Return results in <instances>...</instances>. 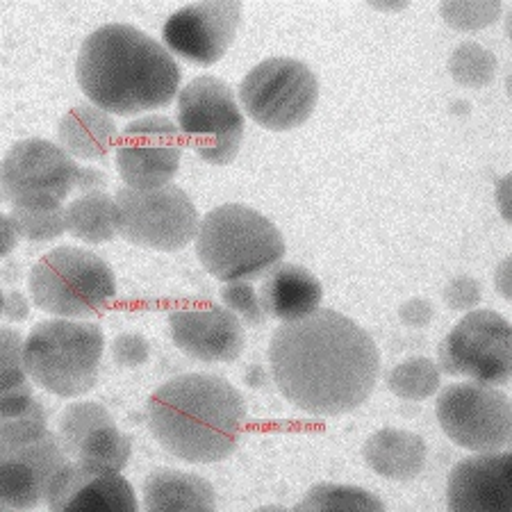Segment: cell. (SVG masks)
Returning a JSON list of instances; mask_svg holds the SVG:
<instances>
[{"mask_svg": "<svg viewBox=\"0 0 512 512\" xmlns=\"http://www.w3.org/2000/svg\"><path fill=\"white\" fill-rule=\"evenodd\" d=\"M221 299L228 312H233L237 319H242L249 326H260L264 319L260 296L251 283H226L221 289Z\"/></svg>", "mask_w": 512, "mask_h": 512, "instance_id": "30", "label": "cell"}, {"mask_svg": "<svg viewBox=\"0 0 512 512\" xmlns=\"http://www.w3.org/2000/svg\"><path fill=\"white\" fill-rule=\"evenodd\" d=\"M494 69H497L494 55L472 41L460 44L451 55V73L462 85H487L494 78Z\"/></svg>", "mask_w": 512, "mask_h": 512, "instance_id": "28", "label": "cell"}, {"mask_svg": "<svg viewBox=\"0 0 512 512\" xmlns=\"http://www.w3.org/2000/svg\"><path fill=\"white\" fill-rule=\"evenodd\" d=\"M30 296L57 319H87L117 296L110 264L78 246H57L30 271Z\"/></svg>", "mask_w": 512, "mask_h": 512, "instance_id": "6", "label": "cell"}, {"mask_svg": "<svg viewBox=\"0 0 512 512\" xmlns=\"http://www.w3.org/2000/svg\"><path fill=\"white\" fill-rule=\"evenodd\" d=\"M437 419L453 442L474 453H499L510 444V396L481 383H456L437 396Z\"/></svg>", "mask_w": 512, "mask_h": 512, "instance_id": "12", "label": "cell"}, {"mask_svg": "<svg viewBox=\"0 0 512 512\" xmlns=\"http://www.w3.org/2000/svg\"><path fill=\"white\" fill-rule=\"evenodd\" d=\"M433 305L426 299H410L399 308V319L408 328H424L433 321Z\"/></svg>", "mask_w": 512, "mask_h": 512, "instance_id": "35", "label": "cell"}, {"mask_svg": "<svg viewBox=\"0 0 512 512\" xmlns=\"http://www.w3.org/2000/svg\"><path fill=\"white\" fill-rule=\"evenodd\" d=\"M105 351L98 324L78 319H48L30 330L23 342V365L41 390L62 399L94 390Z\"/></svg>", "mask_w": 512, "mask_h": 512, "instance_id": "5", "label": "cell"}, {"mask_svg": "<svg viewBox=\"0 0 512 512\" xmlns=\"http://www.w3.org/2000/svg\"><path fill=\"white\" fill-rule=\"evenodd\" d=\"M437 367L472 383L506 385L512 378V328L494 310H472L440 346Z\"/></svg>", "mask_w": 512, "mask_h": 512, "instance_id": "11", "label": "cell"}, {"mask_svg": "<svg viewBox=\"0 0 512 512\" xmlns=\"http://www.w3.org/2000/svg\"><path fill=\"white\" fill-rule=\"evenodd\" d=\"M242 19L239 3H196L173 12L162 28L169 51L187 62L210 66L219 62L233 44Z\"/></svg>", "mask_w": 512, "mask_h": 512, "instance_id": "16", "label": "cell"}, {"mask_svg": "<svg viewBox=\"0 0 512 512\" xmlns=\"http://www.w3.org/2000/svg\"><path fill=\"white\" fill-rule=\"evenodd\" d=\"M16 242H19V235H16V230L12 226V219L0 212V258L10 255Z\"/></svg>", "mask_w": 512, "mask_h": 512, "instance_id": "37", "label": "cell"}, {"mask_svg": "<svg viewBox=\"0 0 512 512\" xmlns=\"http://www.w3.org/2000/svg\"><path fill=\"white\" fill-rule=\"evenodd\" d=\"M255 512H289L287 508L283 506H264V508H258Z\"/></svg>", "mask_w": 512, "mask_h": 512, "instance_id": "38", "label": "cell"}, {"mask_svg": "<svg viewBox=\"0 0 512 512\" xmlns=\"http://www.w3.org/2000/svg\"><path fill=\"white\" fill-rule=\"evenodd\" d=\"M10 219L16 235L28 239V242H51L66 230L62 203L53 201V198L14 201Z\"/></svg>", "mask_w": 512, "mask_h": 512, "instance_id": "25", "label": "cell"}, {"mask_svg": "<svg viewBox=\"0 0 512 512\" xmlns=\"http://www.w3.org/2000/svg\"><path fill=\"white\" fill-rule=\"evenodd\" d=\"M444 16H447L451 26L458 28H483L487 23H492L497 19L501 7L497 3L487 5V3H460V5H447L444 7Z\"/></svg>", "mask_w": 512, "mask_h": 512, "instance_id": "31", "label": "cell"}, {"mask_svg": "<svg viewBox=\"0 0 512 512\" xmlns=\"http://www.w3.org/2000/svg\"><path fill=\"white\" fill-rule=\"evenodd\" d=\"M387 387L406 401H424L440 387V367L428 358H408L387 374Z\"/></svg>", "mask_w": 512, "mask_h": 512, "instance_id": "27", "label": "cell"}, {"mask_svg": "<svg viewBox=\"0 0 512 512\" xmlns=\"http://www.w3.org/2000/svg\"><path fill=\"white\" fill-rule=\"evenodd\" d=\"M66 462L51 431L30 444L0 442V503L10 512L35 510Z\"/></svg>", "mask_w": 512, "mask_h": 512, "instance_id": "15", "label": "cell"}, {"mask_svg": "<svg viewBox=\"0 0 512 512\" xmlns=\"http://www.w3.org/2000/svg\"><path fill=\"white\" fill-rule=\"evenodd\" d=\"M444 301H447L449 308L458 312H472L481 301V285L469 276L453 278L444 289Z\"/></svg>", "mask_w": 512, "mask_h": 512, "instance_id": "34", "label": "cell"}, {"mask_svg": "<svg viewBox=\"0 0 512 512\" xmlns=\"http://www.w3.org/2000/svg\"><path fill=\"white\" fill-rule=\"evenodd\" d=\"M119 235L155 251H180L198 230V212L178 185L160 189L121 187L117 196Z\"/></svg>", "mask_w": 512, "mask_h": 512, "instance_id": "10", "label": "cell"}, {"mask_svg": "<svg viewBox=\"0 0 512 512\" xmlns=\"http://www.w3.org/2000/svg\"><path fill=\"white\" fill-rule=\"evenodd\" d=\"M185 139L176 123L160 114L128 123L117 135V167L130 189L171 185L183 158Z\"/></svg>", "mask_w": 512, "mask_h": 512, "instance_id": "13", "label": "cell"}, {"mask_svg": "<svg viewBox=\"0 0 512 512\" xmlns=\"http://www.w3.org/2000/svg\"><path fill=\"white\" fill-rule=\"evenodd\" d=\"M512 456L478 453L460 460L449 474V512H512Z\"/></svg>", "mask_w": 512, "mask_h": 512, "instance_id": "19", "label": "cell"}, {"mask_svg": "<svg viewBox=\"0 0 512 512\" xmlns=\"http://www.w3.org/2000/svg\"><path fill=\"white\" fill-rule=\"evenodd\" d=\"M66 230L87 244H105L119 235L117 203L103 189H89L64 210Z\"/></svg>", "mask_w": 512, "mask_h": 512, "instance_id": "24", "label": "cell"}, {"mask_svg": "<svg viewBox=\"0 0 512 512\" xmlns=\"http://www.w3.org/2000/svg\"><path fill=\"white\" fill-rule=\"evenodd\" d=\"M0 512H10V510H7V508L3 506V503H0Z\"/></svg>", "mask_w": 512, "mask_h": 512, "instance_id": "40", "label": "cell"}, {"mask_svg": "<svg viewBox=\"0 0 512 512\" xmlns=\"http://www.w3.org/2000/svg\"><path fill=\"white\" fill-rule=\"evenodd\" d=\"M162 449L194 465L226 460L242 437L246 403L217 374H183L160 385L146 408Z\"/></svg>", "mask_w": 512, "mask_h": 512, "instance_id": "3", "label": "cell"}, {"mask_svg": "<svg viewBox=\"0 0 512 512\" xmlns=\"http://www.w3.org/2000/svg\"><path fill=\"white\" fill-rule=\"evenodd\" d=\"M169 326L178 349L201 362H233L244 351L242 324L221 305L203 303L173 310Z\"/></svg>", "mask_w": 512, "mask_h": 512, "instance_id": "18", "label": "cell"}, {"mask_svg": "<svg viewBox=\"0 0 512 512\" xmlns=\"http://www.w3.org/2000/svg\"><path fill=\"white\" fill-rule=\"evenodd\" d=\"M76 76L94 107L119 117L169 105L180 87V66L167 48L128 23H107L85 39Z\"/></svg>", "mask_w": 512, "mask_h": 512, "instance_id": "2", "label": "cell"}, {"mask_svg": "<svg viewBox=\"0 0 512 512\" xmlns=\"http://www.w3.org/2000/svg\"><path fill=\"white\" fill-rule=\"evenodd\" d=\"M57 442L69 462L121 472L130 462L132 442L112 412L96 401L66 406L57 424Z\"/></svg>", "mask_w": 512, "mask_h": 512, "instance_id": "14", "label": "cell"}, {"mask_svg": "<svg viewBox=\"0 0 512 512\" xmlns=\"http://www.w3.org/2000/svg\"><path fill=\"white\" fill-rule=\"evenodd\" d=\"M3 305H5V292L0 289V317H3Z\"/></svg>", "mask_w": 512, "mask_h": 512, "instance_id": "39", "label": "cell"}, {"mask_svg": "<svg viewBox=\"0 0 512 512\" xmlns=\"http://www.w3.org/2000/svg\"><path fill=\"white\" fill-rule=\"evenodd\" d=\"M367 465L390 481H412L426 465V442L403 428H381L362 447Z\"/></svg>", "mask_w": 512, "mask_h": 512, "instance_id": "22", "label": "cell"}, {"mask_svg": "<svg viewBox=\"0 0 512 512\" xmlns=\"http://www.w3.org/2000/svg\"><path fill=\"white\" fill-rule=\"evenodd\" d=\"M194 239L198 260L224 283L264 278L287 251L274 221L242 203L219 205L205 214Z\"/></svg>", "mask_w": 512, "mask_h": 512, "instance_id": "4", "label": "cell"}, {"mask_svg": "<svg viewBox=\"0 0 512 512\" xmlns=\"http://www.w3.org/2000/svg\"><path fill=\"white\" fill-rule=\"evenodd\" d=\"M269 362L278 390L310 415L360 408L381 371L371 335L337 310H317L280 326L271 337Z\"/></svg>", "mask_w": 512, "mask_h": 512, "instance_id": "1", "label": "cell"}, {"mask_svg": "<svg viewBox=\"0 0 512 512\" xmlns=\"http://www.w3.org/2000/svg\"><path fill=\"white\" fill-rule=\"evenodd\" d=\"M98 171L82 169L71 155L48 139H23L0 162V198L7 203L26 198L64 201L73 189H103Z\"/></svg>", "mask_w": 512, "mask_h": 512, "instance_id": "9", "label": "cell"}, {"mask_svg": "<svg viewBox=\"0 0 512 512\" xmlns=\"http://www.w3.org/2000/svg\"><path fill=\"white\" fill-rule=\"evenodd\" d=\"M41 406V401L35 396L32 385H23L19 390L0 392V424H7V421L21 419L35 412Z\"/></svg>", "mask_w": 512, "mask_h": 512, "instance_id": "33", "label": "cell"}, {"mask_svg": "<svg viewBox=\"0 0 512 512\" xmlns=\"http://www.w3.org/2000/svg\"><path fill=\"white\" fill-rule=\"evenodd\" d=\"M23 337L12 326H0V392L19 390L28 385V371L23 365Z\"/></svg>", "mask_w": 512, "mask_h": 512, "instance_id": "29", "label": "cell"}, {"mask_svg": "<svg viewBox=\"0 0 512 512\" xmlns=\"http://www.w3.org/2000/svg\"><path fill=\"white\" fill-rule=\"evenodd\" d=\"M319 98V80L305 62L269 57L246 73L239 101L253 121L269 130H292L312 117Z\"/></svg>", "mask_w": 512, "mask_h": 512, "instance_id": "7", "label": "cell"}, {"mask_svg": "<svg viewBox=\"0 0 512 512\" xmlns=\"http://www.w3.org/2000/svg\"><path fill=\"white\" fill-rule=\"evenodd\" d=\"M51 512H139L137 494L121 472L66 462L46 494Z\"/></svg>", "mask_w": 512, "mask_h": 512, "instance_id": "17", "label": "cell"}, {"mask_svg": "<svg viewBox=\"0 0 512 512\" xmlns=\"http://www.w3.org/2000/svg\"><path fill=\"white\" fill-rule=\"evenodd\" d=\"M117 123L94 105H76L64 114L57 128L60 148L78 160H103L117 144Z\"/></svg>", "mask_w": 512, "mask_h": 512, "instance_id": "23", "label": "cell"}, {"mask_svg": "<svg viewBox=\"0 0 512 512\" xmlns=\"http://www.w3.org/2000/svg\"><path fill=\"white\" fill-rule=\"evenodd\" d=\"M289 512H385V503L362 487L319 483Z\"/></svg>", "mask_w": 512, "mask_h": 512, "instance_id": "26", "label": "cell"}, {"mask_svg": "<svg viewBox=\"0 0 512 512\" xmlns=\"http://www.w3.org/2000/svg\"><path fill=\"white\" fill-rule=\"evenodd\" d=\"M151 355V344L144 335L123 333L112 342V360L123 369H137Z\"/></svg>", "mask_w": 512, "mask_h": 512, "instance_id": "32", "label": "cell"}, {"mask_svg": "<svg viewBox=\"0 0 512 512\" xmlns=\"http://www.w3.org/2000/svg\"><path fill=\"white\" fill-rule=\"evenodd\" d=\"M258 296L264 317L292 324L319 310L324 287L312 271L299 264H276L264 276Z\"/></svg>", "mask_w": 512, "mask_h": 512, "instance_id": "20", "label": "cell"}, {"mask_svg": "<svg viewBox=\"0 0 512 512\" xmlns=\"http://www.w3.org/2000/svg\"><path fill=\"white\" fill-rule=\"evenodd\" d=\"M144 512H217V492L203 476L162 467L146 476Z\"/></svg>", "mask_w": 512, "mask_h": 512, "instance_id": "21", "label": "cell"}, {"mask_svg": "<svg viewBox=\"0 0 512 512\" xmlns=\"http://www.w3.org/2000/svg\"><path fill=\"white\" fill-rule=\"evenodd\" d=\"M30 315V305L26 301V296L21 292H5V305H3V317L10 321H23Z\"/></svg>", "mask_w": 512, "mask_h": 512, "instance_id": "36", "label": "cell"}, {"mask_svg": "<svg viewBox=\"0 0 512 512\" xmlns=\"http://www.w3.org/2000/svg\"><path fill=\"white\" fill-rule=\"evenodd\" d=\"M178 130L205 162L224 167L239 153L244 114L224 80L198 76L178 94Z\"/></svg>", "mask_w": 512, "mask_h": 512, "instance_id": "8", "label": "cell"}]
</instances>
